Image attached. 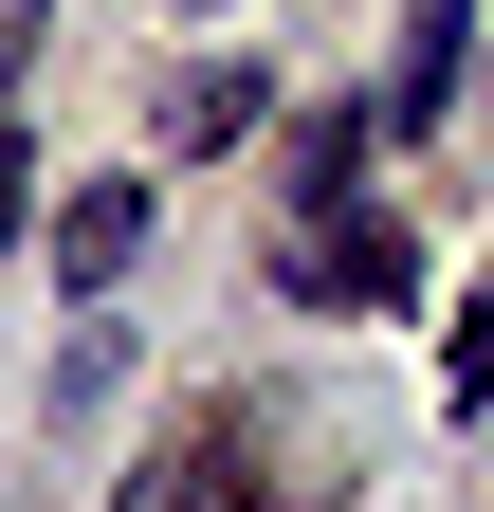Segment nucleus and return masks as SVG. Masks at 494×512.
<instances>
[{"label": "nucleus", "mask_w": 494, "mask_h": 512, "mask_svg": "<svg viewBox=\"0 0 494 512\" xmlns=\"http://www.w3.org/2000/svg\"><path fill=\"white\" fill-rule=\"evenodd\" d=\"M275 293H293V311H421V238H403V220H293Z\"/></svg>", "instance_id": "obj_1"}, {"label": "nucleus", "mask_w": 494, "mask_h": 512, "mask_svg": "<svg viewBox=\"0 0 494 512\" xmlns=\"http://www.w3.org/2000/svg\"><path fill=\"white\" fill-rule=\"evenodd\" d=\"M458 55H476V0H403V37H385V128H458Z\"/></svg>", "instance_id": "obj_2"}, {"label": "nucleus", "mask_w": 494, "mask_h": 512, "mask_svg": "<svg viewBox=\"0 0 494 512\" xmlns=\"http://www.w3.org/2000/svg\"><path fill=\"white\" fill-rule=\"evenodd\" d=\"M129 256H147V183L110 165V183H74V220H55V275H74V311H92L110 275H129Z\"/></svg>", "instance_id": "obj_3"}, {"label": "nucleus", "mask_w": 494, "mask_h": 512, "mask_svg": "<svg viewBox=\"0 0 494 512\" xmlns=\"http://www.w3.org/2000/svg\"><path fill=\"white\" fill-rule=\"evenodd\" d=\"M257 110H275V74H257V55H202V74L165 92V165H202V147H238Z\"/></svg>", "instance_id": "obj_4"}, {"label": "nucleus", "mask_w": 494, "mask_h": 512, "mask_svg": "<svg viewBox=\"0 0 494 512\" xmlns=\"http://www.w3.org/2000/svg\"><path fill=\"white\" fill-rule=\"evenodd\" d=\"M110 512H238V458H220V439H165V458L110 494Z\"/></svg>", "instance_id": "obj_5"}, {"label": "nucleus", "mask_w": 494, "mask_h": 512, "mask_svg": "<svg viewBox=\"0 0 494 512\" xmlns=\"http://www.w3.org/2000/svg\"><path fill=\"white\" fill-rule=\"evenodd\" d=\"M440 403H458V421H476V403H494V275H476V293H458V330H440Z\"/></svg>", "instance_id": "obj_6"}, {"label": "nucleus", "mask_w": 494, "mask_h": 512, "mask_svg": "<svg viewBox=\"0 0 494 512\" xmlns=\"http://www.w3.org/2000/svg\"><path fill=\"white\" fill-rule=\"evenodd\" d=\"M19 220H37V147L0 128V256H19Z\"/></svg>", "instance_id": "obj_7"}, {"label": "nucleus", "mask_w": 494, "mask_h": 512, "mask_svg": "<svg viewBox=\"0 0 494 512\" xmlns=\"http://www.w3.org/2000/svg\"><path fill=\"white\" fill-rule=\"evenodd\" d=\"M19 55H37V0H0V92H19Z\"/></svg>", "instance_id": "obj_8"}, {"label": "nucleus", "mask_w": 494, "mask_h": 512, "mask_svg": "<svg viewBox=\"0 0 494 512\" xmlns=\"http://www.w3.org/2000/svg\"><path fill=\"white\" fill-rule=\"evenodd\" d=\"M202 19H220V0H202Z\"/></svg>", "instance_id": "obj_9"}]
</instances>
